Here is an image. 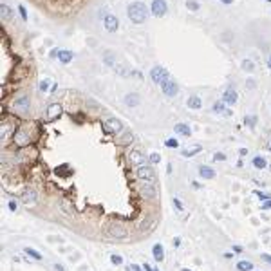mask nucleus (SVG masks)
<instances>
[{
  "label": "nucleus",
  "mask_w": 271,
  "mask_h": 271,
  "mask_svg": "<svg viewBox=\"0 0 271 271\" xmlns=\"http://www.w3.org/2000/svg\"><path fill=\"white\" fill-rule=\"evenodd\" d=\"M132 269L134 271H141V268H139V266H132Z\"/></svg>",
  "instance_id": "nucleus-47"
},
{
  "label": "nucleus",
  "mask_w": 271,
  "mask_h": 271,
  "mask_svg": "<svg viewBox=\"0 0 271 271\" xmlns=\"http://www.w3.org/2000/svg\"><path fill=\"white\" fill-rule=\"evenodd\" d=\"M61 116V105L60 103H53L49 109H47V119L49 121H54L56 117Z\"/></svg>",
  "instance_id": "nucleus-7"
},
{
  "label": "nucleus",
  "mask_w": 271,
  "mask_h": 271,
  "mask_svg": "<svg viewBox=\"0 0 271 271\" xmlns=\"http://www.w3.org/2000/svg\"><path fill=\"white\" fill-rule=\"evenodd\" d=\"M166 147H170V148H177V147H179V143H177V139H166Z\"/></svg>",
  "instance_id": "nucleus-32"
},
{
  "label": "nucleus",
  "mask_w": 271,
  "mask_h": 271,
  "mask_svg": "<svg viewBox=\"0 0 271 271\" xmlns=\"http://www.w3.org/2000/svg\"><path fill=\"white\" fill-rule=\"evenodd\" d=\"M103 24H105V29L109 31V33H114V31H117V18L116 17H112V15H107L105 17V20H103Z\"/></svg>",
  "instance_id": "nucleus-8"
},
{
  "label": "nucleus",
  "mask_w": 271,
  "mask_h": 271,
  "mask_svg": "<svg viewBox=\"0 0 271 271\" xmlns=\"http://www.w3.org/2000/svg\"><path fill=\"white\" fill-rule=\"evenodd\" d=\"M103 130L107 134H117V132L123 130V125H121V121L116 119V117H109L107 121H103Z\"/></svg>",
  "instance_id": "nucleus-5"
},
{
  "label": "nucleus",
  "mask_w": 271,
  "mask_h": 271,
  "mask_svg": "<svg viewBox=\"0 0 271 271\" xmlns=\"http://www.w3.org/2000/svg\"><path fill=\"white\" fill-rule=\"evenodd\" d=\"M143 269H145V271H157V269H152V268H150V264H143Z\"/></svg>",
  "instance_id": "nucleus-42"
},
{
  "label": "nucleus",
  "mask_w": 271,
  "mask_h": 271,
  "mask_svg": "<svg viewBox=\"0 0 271 271\" xmlns=\"http://www.w3.org/2000/svg\"><path fill=\"white\" fill-rule=\"evenodd\" d=\"M213 112L222 114V116H232V110H228V109L224 107V101H217V103H213Z\"/></svg>",
  "instance_id": "nucleus-13"
},
{
  "label": "nucleus",
  "mask_w": 271,
  "mask_h": 271,
  "mask_svg": "<svg viewBox=\"0 0 271 271\" xmlns=\"http://www.w3.org/2000/svg\"><path fill=\"white\" fill-rule=\"evenodd\" d=\"M253 69H255V65H253L251 60H244V61H242V71H248V72H251Z\"/></svg>",
  "instance_id": "nucleus-28"
},
{
  "label": "nucleus",
  "mask_w": 271,
  "mask_h": 271,
  "mask_svg": "<svg viewBox=\"0 0 271 271\" xmlns=\"http://www.w3.org/2000/svg\"><path fill=\"white\" fill-rule=\"evenodd\" d=\"M183 271H190V269H183Z\"/></svg>",
  "instance_id": "nucleus-50"
},
{
  "label": "nucleus",
  "mask_w": 271,
  "mask_h": 271,
  "mask_svg": "<svg viewBox=\"0 0 271 271\" xmlns=\"http://www.w3.org/2000/svg\"><path fill=\"white\" fill-rule=\"evenodd\" d=\"M141 194L145 195V197H148V199H154L155 197L154 184H147V183H143V184H141Z\"/></svg>",
  "instance_id": "nucleus-12"
},
{
  "label": "nucleus",
  "mask_w": 271,
  "mask_h": 271,
  "mask_svg": "<svg viewBox=\"0 0 271 271\" xmlns=\"http://www.w3.org/2000/svg\"><path fill=\"white\" fill-rule=\"evenodd\" d=\"M18 9H20V15H22V18L27 20V13H25V7H22V6H20Z\"/></svg>",
  "instance_id": "nucleus-39"
},
{
  "label": "nucleus",
  "mask_w": 271,
  "mask_h": 271,
  "mask_svg": "<svg viewBox=\"0 0 271 271\" xmlns=\"http://www.w3.org/2000/svg\"><path fill=\"white\" fill-rule=\"evenodd\" d=\"M237 269L239 271H251L253 269V264L250 260H240L239 264H237Z\"/></svg>",
  "instance_id": "nucleus-23"
},
{
  "label": "nucleus",
  "mask_w": 271,
  "mask_h": 271,
  "mask_svg": "<svg viewBox=\"0 0 271 271\" xmlns=\"http://www.w3.org/2000/svg\"><path fill=\"white\" fill-rule=\"evenodd\" d=\"M150 161H152V163H159V161H161V157H159L157 154H152V155H150Z\"/></svg>",
  "instance_id": "nucleus-38"
},
{
  "label": "nucleus",
  "mask_w": 271,
  "mask_h": 271,
  "mask_svg": "<svg viewBox=\"0 0 271 271\" xmlns=\"http://www.w3.org/2000/svg\"><path fill=\"white\" fill-rule=\"evenodd\" d=\"M22 201H24L25 204H31V202H35V201H36V194H35V190H27L25 194L22 195Z\"/></svg>",
  "instance_id": "nucleus-21"
},
{
  "label": "nucleus",
  "mask_w": 271,
  "mask_h": 271,
  "mask_svg": "<svg viewBox=\"0 0 271 271\" xmlns=\"http://www.w3.org/2000/svg\"><path fill=\"white\" fill-rule=\"evenodd\" d=\"M15 107L18 109L20 112H25V110H27V107H29V99H27V96L18 98V99L15 101Z\"/></svg>",
  "instance_id": "nucleus-15"
},
{
  "label": "nucleus",
  "mask_w": 271,
  "mask_h": 271,
  "mask_svg": "<svg viewBox=\"0 0 271 271\" xmlns=\"http://www.w3.org/2000/svg\"><path fill=\"white\" fill-rule=\"evenodd\" d=\"M15 141H17V145H20V147H24V145H27V143L31 141V137L27 136V132H25L24 128H20L18 132L15 134Z\"/></svg>",
  "instance_id": "nucleus-11"
},
{
  "label": "nucleus",
  "mask_w": 271,
  "mask_h": 271,
  "mask_svg": "<svg viewBox=\"0 0 271 271\" xmlns=\"http://www.w3.org/2000/svg\"><path fill=\"white\" fill-rule=\"evenodd\" d=\"M152 253H154L155 262H163L165 260V248L161 244H155L154 248H152Z\"/></svg>",
  "instance_id": "nucleus-14"
},
{
  "label": "nucleus",
  "mask_w": 271,
  "mask_h": 271,
  "mask_svg": "<svg viewBox=\"0 0 271 271\" xmlns=\"http://www.w3.org/2000/svg\"><path fill=\"white\" fill-rule=\"evenodd\" d=\"M166 2L165 0H154L152 2V13H154L155 17H163V15H166Z\"/></svg>",
  "instance_id": "nucleus-6"
},
{
  "label": "nucleus",
  "mask_w": 271,
  "mask_h": 271,
  "mask_svg": "<svg viewBox=\"0 0 271 271\" xmlns=\"http://www.w3.org/2000/svg\"><path fill=\"white\" fill-rule=\"evenodd\" d=\"M54 269H56V271H65V269H63V266H60V264H56V266H54Z\"/></svg>",
  "instance_id": "nucleus-45"
},
{
  "label": "nucleus",
  "mask_w": 271,
  "mask_h": 271,
  "mask_svg": "<svg viewBox=\"0 0 271 271\" xmlns=\"http://www.w3.org/2000/svg\"><path fill=\"white\" fill-rule=\"evenodd\" d=\"M127 157H128V161L132 165H145V155L141 154V152H137V150H130L127 154Z\"/></svg>",
  "instance_id": "nucleus-10"
},
{
  "label": "nucleus",
  "mask_w": 271,
  "mask_h": 271,
  "mask_svg": "<svg viewBox=\"0 0 271 271\" xmlns=\"http://www.w3.org/2000/svg\"><path fill=\"white\" fill-rule=\"evenodd\" d=\"M72 53L71 51H60L58 53V60H60V63H69L71 60H72Z\"/></svg>",
  "instance_id": "nucleus-19"
},
{
  "label": "nucleus",
  "mask_w": 271,
  "mask_h": 271,
  "mask_svg": "<svg viewBox=\"0 0 271 271\" xmlns=\"http://www.w3.org/2000/svg\"><path fill=\"white\" fill-rule=\"evenodd\" d=\"M186 6H188V9H190V11H197V9H199V4H197L195 0H188V2H186Z\"/></svg>",
  "instance_id": "nucleus-30"
},
{
  "label": "nucleus",
  "mask_w": 271,
  "mask_h": 271,
  "mask_svg": "<svg viewBox=\"0 0 271 271\" xmlns=\"http://www.w3.org/2000/svg\"><path fill=\"white\" fill-rule=\"evenodd\" d=\"M188 107H190V109H195V110H197V109H201V99H199L197 96L188 98Z\"/></svg>",
  "instance_id": "nucleus-24"
},
{
  "label": "nucleus",
  "mask_w": 271,
  "mask_h": 271,
  "mask_svg": "<svg viewBox=\"0 0 271 271\" xmlns=\"http://www.w3.org/2000/svg\"><path fill=\"white\" fill-rule=\"evenodd\" d=\"M107 233L114 239H128V230L121 224V222H110Z\"/></svg>",
  "instance_id": "nucleus-3"
},
{
  "label": "nucleus",
  "mask_w": 271,
  "mask_h": 271,
  "mask_svg": "<svg viewBox=\"0 0 271 271\" xmlns=\"http://www.w3.org/2000/svg\"><path fill=\"white\" fill-rule=\"evenodd\" d=\"M11 132V127H7V125H4V128H2V136L4 137H7V134Z\"/></svg>",
  "instance_id": "nucleus-35"
},
{
  "label": "nucleus",
  "mask_w": 271,
  "mask_h": 271,
  "mask_svg": "<svg viewBox=\"0 0 271 271\" xmlns=\"http://www.w3.org/2000/svg\"><path fill=\"white\" fill-rule=\"evenodd\" d=\"M213 159H215V161H224V159H226V155H224V154H215V155H213Z\"/></svg>",
  "instance_id": "nucleus-37"
},
{
  "label": "nucleus",
  "mask_w": 271,
  "mask_h": 271,
  "mask_svg": "<svg viewBox=\"0 0 271 271\" xmlns=\"http://www.w3.org/2000/svg\"><path fill=\"white\" fill-rule=\"evenodd\" d=\"M248 87H250V89H253V87H255V81H251V80H250V81H248Z\"/></svg>",
  "instance_id": "nucleus-46"
},
{
  "label": "nucleus",
  "mask_w": 271,
  "mask_h": 271,
  "mask_svg": "<svg viewBox=\"0 0 271 271\" xmlns=\"http://www.w3.org/2000/svg\"><path fill=\"white\" fill-rule=\"evenodd\" d=\"M24 251H25V255H29V257H33V258H36V260H40V258H42V255H40L36 250H33V248H25Z\"/></svg>",
  "instance_id": "nucleus-27"
},
{
  "label": "nucleus",
  "mask_w": 271,
  "mask_h": 271,
  "mask_svg": "<svg viewBox=\"0 0 271 271\" xmlns=\"http://www.w3.org/2000/svg\"><path fill=\"white\" fill-rule=\"evenodd\" d=\"M221 2H224V4H233V0H221Z\"/></svg>",
  "instance_id": "nucleus-48"
},
{
  "label": "nucleus",
  "mask_w": 271,
  "mask_h": 271,
  "mask_svg": "<svg viewBox=\"0 0 271 271\" xmlns=\"http://www.w3.org/2000/svg\"><path fill=\"white\" fill-rule=\"evenodd\" d=\"M110 262L116 264V266H119V264H123V258H121L119 255H110Z\"/></svg>",
  "instance_id": "nucleus-31"
},
{
  "label": "nucleus",
  "mask_w": 271,
  "mask_h": 271,
  "mask_svg": "<svg viewBox=\"0 0 271 271\" xmlns=\"http://www.w3.org/2000/svg\"><path fill=\"white\" fill-rule=\"evenodd\" d=\"M9 210H11V212L17 210V202H15V201H9Z\"/></svg>",
  "instance_id": "nucleus-40"
},
{
  "label": "nucleus",
  "mask_w": 271,
  "mask_h": 271,
  "mask_svg": "<svg viewBox=\"0 0 271 271\" xmlns=\"http://www.w3.org/2000/svg\"><path fill=\"white\" fill-rule=\"evenodd\" d=\"M161 89H163V92H165L168 98H172V96H175V94H177V85H175L172 80L165 81V83L161 85Z\"/></svg>",
  "instance_id": "nucleus-9"
},
{
  "label": "nucleus",
  "mask_w": 271,
  "mask_h": 271,
  "mask_svg": "<svg viewBox=\"0 0 271 271\" xmlns=\"http://www.w3.org/2000/svg\"><path fill=\"white\" fill-rule=\"evenodd\" d=\"M174 204H175V208H177L179 212L183 210V204H181V201H179V199H175V197H174Z\"/></svg>",
  "instance_id": "nucleus-36"
},
{
  "label": "nucleus",
  "mask_w": 271,
  "mask_h": 271,
  "mask_svg": "<svg viewBox=\"0 0 271 271\" xmlns=\"http://www.w3.org/2000/svg\"><path fill=\"white\" fill-rule=\"evenodd\" d=\"M150 78L154 80V83H159V85H163L165 81H168L170 76H168V71L165 69V67H161V65H157L152 69V72H150Z\"/></svg>",
  "instance_id": "nucleus-4"
},
{
  "label": "nucleus",
  "mask_w": 271,
  "mask_h": 271,
  "mask_svg": "<svg viewBox=\"0 0 271 271\" xmlns=\"http://www.w3.org/2000/svg\"><path fill=\"white\" fill-rule=\"evenodd\" d=\"M255 121H257V117H255V116H246V117H244V123H246V125H250L251 128L255 127Z\"/></svg>",
  "instance_id": "nucleus-29"
},
{
  "label": "nucleus",
  "mask_w": 271,
  "mask_h": 271,
  "mask_svg": "<svg viewBox=\"0 0 271 271\" xmlns=\"http://www.w3.org/2000/svg\"><path fill=\"white\" fill-rule=\"evenodd\" d=\"M201 150H202V147H201V145H195V147H192V148H186V150H183L181 154L184 155V157H192V155H197Z\"/></svg>",
  "instance_id": "nucleus-20"
},
{
  "label": "nucleus",
  "mask_w": 271,
  "mask_h": 271,
  "mask_svg": "<svg viewBox=\"0 0 271 271\" xmlns=\"http://www.w3.org/2000/svg\"><path fill=\"white\" fill-rule=\"evenodd\" d=\"M253 165H255V168H266V159L260 157V155H257L253 159Z\"/></svg>",
  "instance_id": "nucleus-26"
},
{
  "label": "nucleus",
  "mask_w": 271,
  "mask_h": 271,
  "mask_svg": "<svg viewBox=\"0 0 271 271\" xmlns=\"http://www.w3.org/2000/svg\"><path fill=\"white\" fill-rule=\"evenodd\" d=\"M127 15L128 18L132 20L134 24H143L145 20L148 18V11H147V6L141 4V2H132L127 9Z\"/></svg>",
  "instance_id": "nucleus-1"
},
{
  "label": "nucleus",
  "mask_w": 271,
  "mask_h": 271,
  "mask_svg": "<svg viewBox=\"0 0 271 271\" xmlns=\"http://www.w3.org/2000/svg\"><path fill=\"white\" fill-rule=\"evenodd\" d=\"M233 250H235V253H242V248H240V246H233Z\"/></svg>",
  "instance_id": "nucleus-43"
},
{
  "label": "nucleus",
  "mask_w": 271,
  "mask_h": 271,
  "mask_svg": "<svg viewBox=\"0 0 271 271\" xmlns=\"http://www.w3.org/2000/svg\"><path fill=\"white\" fill-rule=\"evenodd\" d=\"M262 208H264V210H271V201H266V202L262 204Z\"/></svg>",
  "instance_id": "nucleus-41"
},
{
  "label": "nucleus",
  "mask_w": 271,
  "mask_h": 271,
  "mask_svg": "<svg viewBox=\"0 0 271 271\" xmlns=\"http://www.w3.org/2000/svg\"><path fill=\"white\" fill-rule=\"evenodd\" d=\"M237 101V92L233 91V89H228L226 92H224V103H230V105H233Z\"/></svg>",
  "instance_id": "nucleus-18"
},
{
  "label": "nucleus",
  "mask_w": 271,
  "mask_h": 271,
  "mask_svg": "<svg viewBox=\"0 0 271 271\" xmlns=\"http://www.w3.org/2000/svg\"><path fill=\"white\" fill-rule=\"evenodd\" d=\"M255 194H257L258 199H262V201H269V195L268 194H262V192H255Z\"/></svg>",
  "instance_id": "nucleus-34"
},
{
  "label": "nucleus",
  "mask_w": 271,
  "mask_h": 271,
  "mask_svg": "<svg viewBox=\"0 0 271 271\" xmlns=\"http://www.w3.org/2000/svg\"><path fill=\"white\" fill-rule=\"evenodd\" d=\"M47 89H49V81H47V80H43V81H40V91H43V92H45Z\"/></svg>",
  "instance_id": "nucleus-33"
},
{
  "label": "nucleus",
  "mask_w": 271,
  "mask_h": 271,
  "mask_svg": "<svg viewBox=\"0 0 271 271\" xmlns=\"http://www.w3.org/2000/svg\"><path fill=\"white\" fill-rule=\"evenodd\" d=\"M125 103H127V107H137L139 105V96L137 94H127Z\"/></svg>",
  "instance_id": "nucleus-17"
},
{
  "label": "nucleus",
  "mask_w": 271,
  "mask_h": 271,
  "mask_svg": "<svg viewBox=\"0 0 271 271\" xmlns=\"http://www.w3.org/2000/svg\"><path fill=\"white\" fill-rule=\"evenodd\" d=\"M199 174H201V177H204V179H213L215 177V170L210 168V166H201L199 168Z\"/></svg>",
  "instance_id": "nucleus-16"
},
{
  "label": "nucleus",
  "mask_w": 271,
  "mask_h": 271,
  "mask_svg": "<svg viewBox=\"0 0 271 271\" xmlns=\"http://www.w3.org/2000/svg\"><path fill=\"white\" fill-rule=\"evenodd\" d=\"M269 69H271V56H269Z\"/></svg>",
  "instance_id": "nucleus-49"
},
{
  "label": "nucleus",
  "mask_w": 271,
  "mask_h": 271,
  "mask_svg": "<svg viewBox=\"0 0 271 271\" xmlns=\"http://www.w3.org/2000/svg\"><path fill=\"white\" fill-rule=\"evenodd\" d=\"M137 177L141 179V183H147V184H154L155 183V172L148 165H141L137 168Z\"/></svg>",
  "instance_id": "nucleus-2"
},
{
  "label": "nucleus",
  "mask_w": 271,
  "mask_h": 271,
  "mask_svg": "<svg viewBox=\"0 0 271 271\" xmlns=\"http://www.w3.org/2000/svg\"><path fill=\"white\" fill-rule=\"evenodd\" d=\"M262 258H264L266 262H271V255H262Z\"/></svg>",
  "instance_id": "nucleus-44"
},
{
  "label": "nucleus",
  "mask_w": 271,
  "mask_h": 271,
  "mask_svg": "<svg viewBox=\"0 0 271 271\" xmlns=\"http://www.w3.org/2000/svg\"><path fill=\"white\" fill-rule=\"evenodd\" d=\"M0 13H2V18H4V20H11V9H9L6 4H2V7H0Z\"/></svg>",
  "instance_id": "nucleus-25"
},
{
  "label": "nucleus",
  "mask_w": 271,
  "mask_h": 271,
  "mask_svg": "<svg viewBox=\"0 0 271 271\" xmlns=\"http://www.w3.org/2000/svg\"><path fill=\"white\" fill-rule=\"evenodd\" d=\"M175 132H179V134H183V136H192L190 127H186L184 123H177L175 125Z\"/></svg>",
  "instance_id": "nucleus-22"
}]
</instances>
